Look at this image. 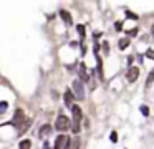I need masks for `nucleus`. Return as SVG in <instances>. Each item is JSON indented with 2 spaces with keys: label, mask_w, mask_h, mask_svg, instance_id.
I'll list each match as a JSON object with an SVG mask.
<instances>
[{
  "label": "nucleus",
  "mask_w": 154,
  "mask_h": 149,
  "mask_svg": "<svg viewBox=\"0 0 154 149\" xmlns=\"http://www.w3.org/2000/svg\"><path fill=\"white\" fill-rule=\"evenodd\" d=\"M70 119L66 118V116H63V114H60L57 118V121H55V128L58 129V131H66V129H70Z\"/></svg>",
  "instance_id": "1"
},
{
  "label": "nucleus",
  "mask_w": 154,
  "mask_h": 149,
  "mask_svg": "<svg viewBox=\"0 0 154 149\" xmlns=\"http://www.w3.org/2000/svg\"><path fill=\"white\" fill-rule=\"evenodd\" d=\"M73 93H75V96L78 99H85V86H83V83L80 80L73 81Z\"/></svg>",
  "instance_id": "2"
},
{
  "label": "nucleus",
  "mask_w": 154,
  "mask_h": 149,
  "mask_svg": "<svg viewBox=\"0 0 154 149\" xmlns=\"http://www.w3.org/2000/svg\"><path fill=\"white\" fill-rule=\"evenodd\" d=\"M138 76H139V68H136V66H129L128 73H126V78H128V81L134 83L136 80H138Z\"/></svg>",
  "instance_id": "3"
},
{
  "label": "nucleus",
  "mask_w": 154,
  "mask_h": 149,
  "mask_svg": "<svg viewBox=\"0 0 154 149\" xmlns=\"http://www.w3.org/2000/svg\"><path fill=\"white\" fill-rule=\"evenodd\" d=\"M70 109H71V113H73V123H78V124H80V121H81V118H83L81 108H80V106H76V104H73Z\"/></svg>",
  "instance_id": "4"
},
{
  "label": "nucleus",
  "mask_w": 154,
  "mask_h": 149,
  "mask_svg": "<svg viewBox=\"0 0 154 149\" xmlns=\"http://www.w3.org/2000/svg\"><path fill=\"white\" fill-rule=\"evenodd\" d=\"M68 139L65 134H60L57 139H55V149H65L66 148V143H68Z\"/></svg>",
  "instance_id": "5"
},
{
  "label": "nucleus",
  "mask_w": 154,
  "mask_h": 149,
  "mask_svg": "<svg viewBox=\"0 0 154 149\" xmlns=\"http://www.w3.org/2000/svg\"><path fill=\"white\" fill-rule=\"evenodd\" d=\"M20 121H23V111H22V109H17L15 116H13V119H12L10 124H13V126H17V128H20Z\"/></svg>",
  "instance_id": "6"
},
{
  "label": "nucleus",
  "mask_w": 154,
  "mask_h": 149,
  "mask_svg": "<svg viewBox=\"0 0 154 149\" xmlns=\"http://www.w3.org/2000/svg\"><path fill=\"white\" fill-rule=\"evenodd\" d=\"M65 149H80V138H73V139H68L66 143V148Z\"/></svg>",
  "instance_id": "7"
},
{
  "label": "nucleus",
  "mask_w": 154,
  "mask_h": 149,
  "mask_svg": "<svg viewBox=\"0 0 154 149\" xmlns=\"http://www.w3.org/2000/svg\"><path fill=\"white\" fill-rule=\"evenodd\" d=\"M73 99H75V94L68 90V91L65 93V106H66V108H71L73 106Z\"/></svg>",
  "instance_id": "8"
},
{
  "label": "nucleus",
  "mask_w": 154,
  "mask_h": 149,
  "mask_svg": "<svg viewBox=\"0 0 154 149\" xmlns=\"http://www.w3.org/2000/svg\"><path fill=\"white\" fill-rule=\"evenodd\" d=\"M50 133H51V126H50V124H43L41 129H40V133H38V136H40L41 139H45Z\"/></svg>",
  "instance_id": "9"
},
{
  "label": "nucleus",
  "mask_w": 154,
  "mask_h": 149,
  "mask_svg": "<svg viewBox=\"0 0 154 149\" xmlns=\"http://www.w3.org/2000/svg\"><path fill=\"white\" fill-rule=\"evenodd\" d=\"M60 17L63 18V22H65L66 25H71V23H73V18H71V15H70V13H68L66 10H60Z\"/></svg>",
  "instance_id": "10"
},
{
  "label": "nucleus",
  "mask_w": 154,
  "mask_h": 149,
  "mask_svg": "<svg viewBox=\"0 0 154 149\" xmlns=\"http://www.w3.org/2000/svg\"><path fill=\"white\" fill-rule=\"evenodd\" d=\"M88 80H90V78H88V75H86V68H85V65L81 63V65H80V81L86 83Z\"/></svg>",
  "instance_id": "11"
},
{
  "label": "nucleus",
  "mask_w": 154,
  "mask_h": 149,
  "mask_svg": "<svg viewBox=\"0 0 154 149\" xmlns=\"http://www.w3.org/2000/svg\"><path fill=\"white\" fill-rule=\"evenodd\" d=\"M32 124V119L28 118V119H25V123L23 124H20V129H18V136H22L23 133H27V129H28V126Z\"/></svg>",
  "instance_id": "12"
},
{
  "label": "nucleus",
  "mask_w": 154,
  "mask_h": 149,
  "mask_svg": "<svg viewBox=\"0 0 154 149\" xmlns=\"http://www.w3.org/2000/svg\"><path fill=\"white\" fill-rule=\"evenodd\" d=\"M30 148H32L30 139H23V141H20V144H18V149H30Z\"/></svg>",
  "instance_id": "13"
},
{
  "label": "nucleus",
  "mask_w": 154,
  "mask_h": 149,
  "mask_svg": "<svg viewBox=\"0 0 154 149\" xmlns=\"http://www.w3.org/2000/svg\"><path fill=\"white\" fill-rule=\"evenodd\" d=\"M154 81V68L151 70V73H149V76H148V81H146V86H151Z\"/></svg>",
  "instance_id": "14"
},
{
  "label": "nucleus",
  "mask_w": 154,
  "mask_h": 149,
  "mask_svg": "<svg viewBox=\"0 0 154 149\" xmlns=\"http://www.w3.org/2000/svg\"><path fill=\"white\" fill-rule=\"evenodd\" d=\"M8 109V103L7 101H0V114H4Z\"/></svg>",
  "instance_id": "15"
},
{
  "label": "nucleus",
  "mask_w": 154,
  "mask_h": 149,
  "mask_svg": "<svg viewBox=\"0 0 154 149\" xmlns=\"http://www.w3.org/2000/svg\"><path fill=\"white\" fill-rule=\"evenodd\" d=\"M128 45H129V40H128V38H121V40H119V48H121V50H124Z\"/></svg>",
  "instance_id": "16"
},
{
  "label": "nucleus",
  "mask_w": 154,
  "mask_h": 149,
  "mask_svg": "<svg viewBox=\"0 0 154 149\" xmlns=\"http://www.w3.org/2000/svg\"><path fill=\"white\" fill-rule=\"evenodd\" d=\"M76 30H78V33H80V36H81V38H85V25H78Z\"/></svg>",
  "instance_id": "17"
},
{
  "label": "nucleus",
  "mask_w": 154,
  "mask_h": 149,
  "mask_svg": "<svg viewBox=\"0 0 154 149\" xmlns=\"http://www.w3.org/2000/svg\"><path fill=\"white\" fill-rule=\"evenodd\" d=\"M71 131L75 134H78V133H80V124H78V123H73L71 124Z\"/></svg>",
  "instance_id": "18"
},
{
  "label": "nucleus",
  "mask_w": 154,
  "mask_h": 149,
  "mask_svg": "<svg viewBox=\"0 0 154 149\" xmlns=\"http://www.w3.org/2000/svg\"><path fill=\"white\" fill-rule=\"evenodd\" d=\"M109 139H111V143H118V133H116V131H113V133H111V136H109Z\"/></svg>",
  "instance_id": "19"
},
{
  "label": "nucleus",
  "mask_w": 154,
  "mask_h": 149,
  "mask_svg": "<svg viewBox=\"0 0 154 149\" xmlns=\"http://www.w3.org/2000/svg\"><path fill=\"white\" fill-rule=\"evenodd\" d=\"M141 113H143L144 116H149V108H148V106H144V104H143V106H141Z\"/></svg>",
  "instance_id": "20"
},
{
  "label": "nucleus",
  "mask_w": 154,
  "mask_h": 149,
  "mask_svg": "<svg viewBox=\"0 0 154 149\" xmlns=\"http://www.w3.org/2000/svg\"><path fill=\"white\" fill-rule=\"evenodd\" d=\"M124 13H126V17H128V18H134V20L138 18V15H134L133 12H129V10H126V12H124Z\"/></svg>",
  "instance_id": "21"
},
{
  "label": "nucleus",
  "mask_w": 154,
  "mask_h": 149,
  "mask_svg": "<svg viewBox=\"0 0 154 149\" xmlns=\"http://www.w3.org/2000/svg\"><path fill=\"white\" fill-rule=\"evenodd\" d=\"M114 28H116V30H123V23H121V22H116V23H114Z\"/></svg>",
  "instance_id": "22"
},
{
  "label": "nucleus",
  "mask_w": 154,
  "mask_h": 149,
  "mask_svg": "<svg viewBox=\"0 0 154 149\" xmlns=\"http://www.w3.org/2000/svg\"><path fill=\"white\" fill-rule=\"evenodd\" d=\"M138 31H139L138 28H133V30H129V31H128V35H131V36H136V33H138Z\"/></svg>",
  "instance_id": "23"
},
{
  "label": "nucleus",
  "mask_w": 154,
  "mask_h": 149,
  "mask_svg": "<svg viewBox=\"0 0 154 149\" xmlns=\"http://www.w3.org/2000/svg\"><path fill=\"white\" fill-rule=\"evenodd\" d=\"M146 57L153 58V60H154V52H153V50H148V52H146Z\"/></svg>",
  "instance_id": "24"
},
{
  "label": "nucleus",
  "mask_w": 154,
  "mask_h": 149,
  "mask_svg": "<svg viewBox=\"0 0 154 149\" xmlns=\"http://www.w3.org/2000/svg\"><path fill=\"white\" fill-rule=\"evenodd\" d=\"M43 149H50V144H48V141H45V144H43Z\"/></svg>",
  "instance_id": "25"
},
{
  "label": "nucleus",
  "mask_w": 154,
  "mask_h": 149,
  "mask_svg": "<svg viewBox=\"0 0 154 149\" xmlns=\"http://www.w3.org/2000/svg\"><path fill=\"white\" fill-rule=\"evenodd\" d=\"M103 48H104V53L109 52V50H108V43H104V45H103Z\"/></svg>",
  "instance_id": "26"
}]
</instances>
